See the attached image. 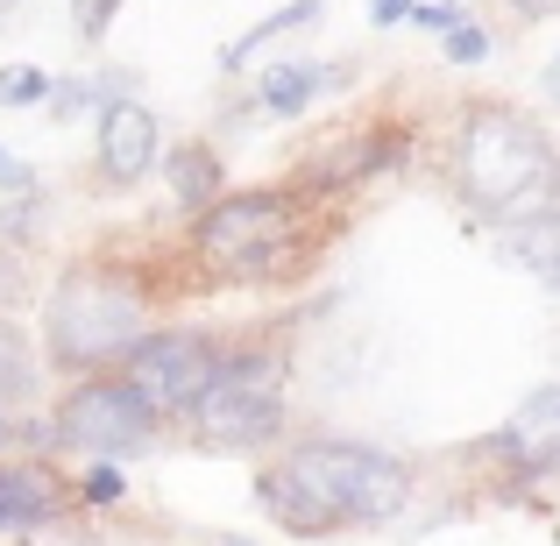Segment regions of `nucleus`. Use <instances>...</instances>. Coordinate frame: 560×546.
Here are the masks:
<instances>
[{"instance_id": "nucleus-1", "label": "nucleus", "mask_w": 560, "mask_h": 546, "mask_svg": "<svg viewBox=\"0 0 560 546\" xmlns=\"http://www.w3.org/2000/svg\"><path fill=\"white\" fill-rule=\"evenodd\" d=\"M411 468L362 440H299L277 468L256 476V497L291 533H341V525H390L411 511Z\"/></svg>"}, {"instance_id": "nucleus-2", "label": "nucleus", "mask_w": 560, "mask_h": 546, "mask_svg": "<svg viewBox=\"0 0 560 546\" xmlns=\"http://www.w3.org/2000/svg\"><path fill=\"white\" fill-rule=\"evenodd\" d=\"M454 185L497 228H518L560 206V150L518 107H468L454 142Z\"/></svg>"}, {"instance_id": "nucleus-3", "label": "nucleus", "mask_w": 560, "mask_h": 546, "mask_svg": "<svg viewBox=\"0 0 560 546\" xmlns=\"http://www.w3.org/2000/svg\"><path fill=\"white\" fill-rule=\"evenodd\" d=\"M142 299L121 284V277H65L43 305V348H50L57 369H107L128 362V348L142 341Z\"/></svg>"}, {"instance_id": "nucleus-4", "label": "nucleus", "mask_w": 560, "mask_h": 546, "mask_svg": "<svg viewBox=\"0 0 560 546\" xmlns=\"http://www.w3.org/2000/svg\"><path fill=\"white\" fill-rule=\"evenodd\" d=\"M291 234H299L291 191L256 185V191H228V199L206 206L191 242H199V256L213 263L220 277H270V270H284Z\"/></svg>"}, {"instance_id": "nucleus-5", "label": "nucleus", "mask_w": 560, "mask_h": 546, "mask_svg": "<svg viewBox=\"0 0 560 546\" xmlns=\"http://www.w3.org/2000/svg\"><path fill=\"white\" fill-rule=\"evenodd\" d=\"M57 440L79 454H142L156 440V405L121 376H93L57 397Z\"/></svg>"}, {"instance_id": "nucleus-6", "label": "nucleus", "mask_w": 560, "mask_h": 546, "mask_svg": "<svg viewBox=\"0 0 560 546\" xmlns=\"http://www.w3.org/2000/svg\"><path fill=\"white\" fill-rule=\"evenodd\" d=\"M121 383H136L156 411H191L206 391H213V341L206 334H142L121 362Z\"/></svg>"}, {"instance_id": "nucleus-7", "label": "nucleus", "mask_w": 560, "mask_h": 546, "mask_svg": "<svg viewBox=\"0 0 560 546\" xmlns=\"http://www.w3.org/2000/svg\"><path fill=\"white\" fill-rule=\"evenodd\" d=\"M185 419L206 448H270L284 433V397L262 383H213Z\"/></svg>"}, {"instance_id": "nucleus-8", "label": "nucleus", "mask_w": 560, "mask_h": 546, "mask_svg": "<svg viewBox=\"0 0 560 546\" xmlns=\"http://www.w3.org/2000/svg\"><path fill=\"white\" fill-rule=\"evenodd\" d=\"M482 454H497V462L518 468V476H553L560 468V383H539V391L497 426V440Z\"/></svg>"}, {"instance_id": "nucleus-9", "label": "nucleus", "mask_w": 560, "mask_h": 546, "mask_svg": "<svg viewBox=\"0 0 560 546\" xmlns=\"http://www.w3.org/2000/svg\"><path fill=\"white\" fill-rule=\"evenodd\" d=\"M100 171H107V185H136L156 171V114L142 100L100 107Z\"/></svg>"}, {"instance_id": "nucleus-10", "label": "nucleus", "mask_w": 560, "mask_h": 546, "mask_svg": "<svg viewBox=\"0 0 560 546\" xmlns=\"http://www.w3.org/2000/svg\"><path fill=\"white\" fill-rule=\"evenodd\" d=\"M65 519V483L43 462H0V533H36Z\"/></svg>"}, {"instance_id": "nucleus-11", "label": "nucleus", "mask_w": 560, "mask_h": 546, "mask_svg": "<svg viewBox=\"0 0 560 546\" xmlns=\"http://www.w3.org/2000/svg\"><path fill=\"white\" fill-rule=\"evenodd\" d=\"M348 71H327V65H313V57H284V65H270L262 71V85H256V107L262 114H277V121H291V114H305L313 107V93L319 85H341Z\"/></svg>"}, {"instance_id": "nucleus-12", "label": "nucleus", "mask_w": 560, "mask_h": 546, "mask_svg": "<svg viewBox=\"0 0 560 546\" xmlns=\"http://www.w3.org/2000/svg\"><path fill=\"white\" fill-rule=\"evenodd\" d=\"M497 256L518 263V270H533L547 291H560V206H553V213H539V220H518V228H504Z\"/></svg>"}, {"instance_id": "nucleus-13", "label": "nucleus", "mask_w": 560, "mask_h": 546, "mask_svg": "<svg viewBox=\"0 0 560 546\" xmlns=\"http://www.w3.org/2000/svg\"><path fill=\"white\" fill-rule=\"evenodd\" d=\"M164 178H171V191H178V206H213V199H228V171H220L213 142H178Z\"/></svg>"}, {"instance_id": "nucleus-14", "label": "nucleus", "mask_w": 560, "mask_h": 546, "mask_svg": "<svg viewBox=\"0 0 560 546\" xmlns=\"http://www.w3.org/2000/svg\"><path fill=\"white\" fill-rule=\"evenodd\" d=\"M305 22H319V0H291V8H277V14H262V22H256V28H248V36H234V43H228V50H220V65H228V71H242V65H248V57H256V50H262V43H270V36H291V28H305Z\"/></svg>"}, {"instance_id": "nucleus-15", "label": "nucleus", "mask_w": 560, "mask_h": 546, "mask_svg": "<svg viewBox=\"0 0 560 546\" xmlns=\"http://www.w3.org/2000/svg\"><path fill=\"white\" fill-rule=\"evenodd\" d=\"M50 121H79V114H100L107 100H100V79H85V71H71V79H50Z\"/></svg>"}, {"instance_id": "nucleus-16", "label": "nucleus", "mask_w": 560, "mask_h": 546, "mask_svg": "<svg viewBox=\"0 0 560 546\" xmlns=\"http://www.w3.org/2000/svg\"><path fill=\"white\" fill-rule=\"evenodd\" d=\"M79 497L93 511H107V504H121V497H128V476L114 462H93V468H85V483H79Z\"/></svg>"}, {"instance_id": "nucleus-17", "label": "nucleus", "mask_w": 560, "mask_h": 546, "mask_svg": "<svg viewBox=\"0 0 560 546\" xmlns=\"http://www.w3.org/2000/svg\"><path fill=\"white\" fill-rule=\"evenodd\" d=\"M0 100H8V107H43V100H50V79L14 65V71H0Z\"/></svg>"}, {"instance_id": "nucleus-18", "label": "nucleus", "mask_w": 560, "mask_h": 546, "mask_svg": "<svg viewBox=\"0 0 560 546\" xmlns=\"http://www.w3.org/2000/svg\"><path fill=\"white\" fill-rule=\"evenodd\" d=\"M440 57H447V65H482V57H490V28H482V22H462L447 43H440Z\"/></svg>"}, {"instance_id": "nucleus-19", "label": "nucleus", "mask_w": 560, "mask_h": 546, "mask_svg": "<svg viewBox=\"0 0 560 546\" xmlns=\"http://www.w3.org/2000/svg\"><path fill=\"white\" fill-rule=\"evenodd\" d=\"M411 22L433 28V36H454V28L468 22V8H462V0H419V8H411Z\"/></svg>"}, {"instance_id": "nucleus-20", "label": "nucleus", "mask_w": 560, "mask_h": 546, "mask_svg": "<svg viewBox=\"0 0 560 546\" xmlns=\"http://www.w3.org/2000/svg\"><path fill=\"white\" fill-rule=\"evenodd\" d=\"M114 14H121V0H85V8H79V36H85V43H100Z\"/></svg>"}, {"instance_id": "nucleus-21", "label": "nucleus", "mask_w": 560, "mask_h": 546, "mask_svg": "<svg viewBox=\"0 0 560 546\" xmlns=\"http://www.w3.org/2000/svg\"><path fill=\"white\" fill-rule=\"evenodd\" d=\"M411 8H419V0H370V22L376 28H397V22H411Z\"/></svg>"}, {"instance_id": "nucleus-22", "label": "nucleus", "mask_w": 560, "mask_h": 546, "mask_svg": "<svg viewBox=\"0 0 560 546\" xmlns=\"http://www.w3.org/2000/svg\"><path fill=\"white\" fill-rule=\"evenodd\" d=\"M28 185H36V178H28V164L14 150H0V191H28Z\"/></svg>"}, {"instance_id": "nucleus-23", "label": "nucleus", "mask_w": 560, "mask_h": 546, "mask_svg": "<svg viewBox=\"0 0 560 546\" xmlns=\"http://www.w3.org/2000/svg\"><path fill=\"white\" fill-rule=\"evenodd\" d=\"M539 93H547V107H560V50L547 57V71H539Z\"/></svg>"}, {"instance_id": "nucleus-24", "label": "nucleus", "mask_w": 560, "mask_h": 546, "mask_svg": "<svg viewBox=\"0 0 560 546\" xmlns=\"http://www.w3.org/2000/svg\"><path fill=\"white\" fill-rule=\"evenodd\" d=\"M560 0H511V14H518V22H539V14H553Z\"/></svg>"}, {"instance_id": "nucleus-25", "label": "nucleus", "mask_w": 560, "mask_h": 546, "mask_svg": "<svg viewBox=\"0 0 560 546\" xmlns=\"http://www.w3.org/2000/svg\"><path fill=\"white\" fill-rule=\"evenodd\" d=\"M0 299H14V263H0Z\"/></svg>"}, {"instance_id": "nucleus-26", "label": "nucleus", "mask_w": 560, "mask_h": 546, "mask_svg": "<svg viewBox=\"0 0 560 546\" xmlns=\"http://www.w3.org/2000/svg\"><path fill=\"white\" fill-rule=\"evenodd\" d=\"M8 440H14V419H8V405H0V448H8Z\"/></svg>"}, {"instance_id": "nucleus-27", "label": "nucleus", "mask_w": 560, "mask_h": 546, "mask_svg": "<svg viewBox=\"0 0 560 546\" xmlns=\"http://www.w3.org/2000/svg\"><path fill=\"white\" fill-rule=\"evenodd\" d=\"M213 546H256V539H242V533H220Z\"/></svg>"}]
</instances>
